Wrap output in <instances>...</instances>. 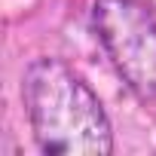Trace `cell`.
I'll list each match as a JSON object with an SVG mask.
<instances>
[{"label": "cell", "mask_w": 156, "mask_h": 156, "mask_svg": "<svg viewBox=\"0 0 156 156\" xmlns=\"http://www.w3.org/2000/svg\"><path fill=\"white\" fill-rule=\"evenodd\" d=\"M34 141L49 156H110L113 132L98 95L58 58H34L22 76Z\"/></svg>", "instance_id": "obj_1"}, {"label": "cell", "mask_w": 156, "mask_h": 156, "mask_svg": "<svg viewBox=\"0 0 156 156\" xmlns=\"http://www.w3.org/2000/svg\"><path fill=\"white\" fill-rule=\"evenodd\" d=\"M92 31L119 80L141 101H156V16L141 0H95Z\"/></svg>", "instance_id": "obj_2"}]
</instances>
